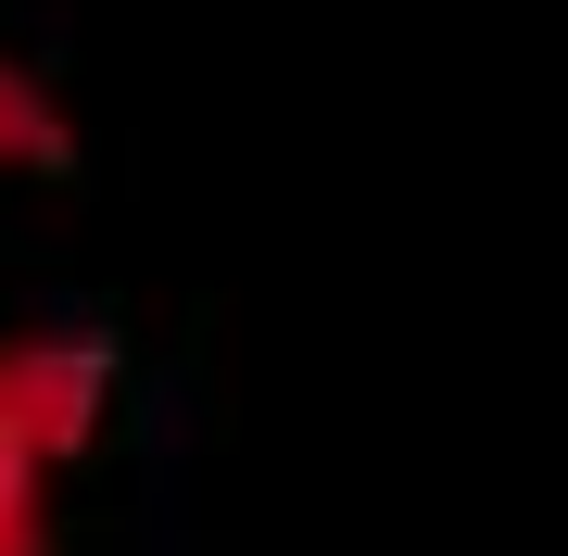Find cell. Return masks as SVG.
<instances>
[{"mask_svg": "<svg viewBox=\"0 0 568 556\" xmlns=\"http://www.w3.org/2000/svg\"><path fill=\"white\" fill-rule=\"evenodd\" d=\"M114 354L89 330H13L0 342V556H51V481L102 443Z\"/></svg>", "mask_w": 568, "mask_h": 556, "instance_id": "obj_1", "label": "cell"}, {"mask_svg": "<svg viewBox=\"0 0 568 556\" xmlns=\"http://www.w3.org/2000/svg\"><path fill=\"white\" fill-rule=\"evenodd\" d=\"M63 165H77V127H63V102L26 77L13 51H0V178H63Z\"/></svg>", "mask_w": 568, "mask_h": 556, "instance_id": "obj_2", "label": "cell"}]
</instances>
